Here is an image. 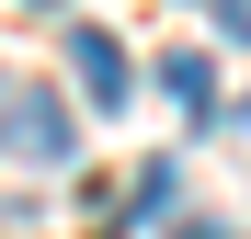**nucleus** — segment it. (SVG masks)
Returning a JSON list of instances; mask_svg holds the SVG:
<instances>
[{
    "label": "nucleus",
    "mask_w": 251,
    "mask_h": 239,
    "mask_svg": "<svg viewBox=\"0 0 251 239\" xmlns=\"http://www.w3.org/2000/svg\"><path fill=\"white\" fill-rule=\"evenodd\" d=\"M160 91H172L183 114H205V103H217V68H205L194 46H172V57H160Z\"/></svg>",
    "instance_id": "3"
},
{
    "label": "nucleus",
    "mask_w": 251,
    "mask_h": 239,
    "mask_svg": "<svg viewBox=\"0 0 251 239\" xmlns=\"http://www.w3.org/2000/svg\"><path fill=\"white\" fill-rule=\"evenodd\" d=\"M240 114H251V103H240Z\"/></svg>",
    "instance_id": "6"
},
{
    "label": "nucleus",
    "mask_w": 251,
    "mask_h": 239,
    "mask_svg": "<svg viewBox=\"0 0 251 239\" xmlns=\"http://www.w3.org/2000/svg\"><path fill=\"white\" fill-rule=\"evenodd\" d=\"M205 12H217V23L240 34V46H251V0H205Z\"/></svg>",
    "instance_id": "5"
},
{
    "label": "nucleus",
    "mask_w": 251,
    "mask_h": 239,
    "mask_svg": "<svg viewBox=\"0 0 251 239\" xmlns=\"http://www.w3.org/2000/svg\"><path fill=\"white\" fill-rule=\"evenodd\" d=\"M0 148L12 159H69L80 148V114L57 91H0Z\"/></svg>",
    "instance_id": "1"
},
{
    "label": "nucleus",
    "mask_w": 251,
    "mask_h": 239,
    "mask_svg": "<svg viewBox=\"0 0 251 239\" xmlns=\"http://www.w3.org/2000/svg\"><path fill=\"white\" fill-rule=\"evenodd\" d=\"M69 80L92 91V114H114V103H126V46H114L103 23H69Z\"/></svg>",
    "instance_id": "2"
},
{
    "label": "nucleus",
    "mask_w": 251,
    "mask_h": 239,
    "mask_svg": "<svg viewBox=\"0 0 251 239\" xmlns=\"http://www.w3.org/2000/svg\"><path fill=\"white\" fill-rule=\"evenodd\" d=\"M160 194H172V159H137V182H126L114 217H160Z\"/></svg>",
    "instance_id": "4"
}]
</instances>
